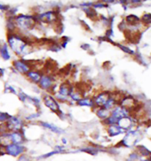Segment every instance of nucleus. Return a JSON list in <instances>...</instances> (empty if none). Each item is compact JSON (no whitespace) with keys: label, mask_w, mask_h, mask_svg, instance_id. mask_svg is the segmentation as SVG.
I'll use <instances>...</instances> for the list:
<instances>
[{"label":"nucleus","mask_w":151,"mask_h":161,"mask_svg":"<svg viewBox=\"0 0 151 161\" xmlns=\"http://www.w3.org/2000/svg\"><path fill=\"white\" fill-rule=\"evenodd\" d=\"M126 19H127V23L129 24H131L133 25H135V24H137L139 21V19L137 17V16H135L134 15H129L126 17Z\"/></svg>","instance_id":"4be33fe9"},{"label":"nucleus","mask_w":151,"mask_h":161,"mask_svg":"<svg viewBox=\"0 0 151 161\" xmlns=\"http://www.w3.org/2000/svg\"><path fill=\"white\" fill-rule=\"evenodd\" d=\"M109 112L105 109H102L99 110V112H98V115L99 118H103L104 119H106L107 116H108Z\"/></svg>","instance_id":"b1692460"},{"label":"nucleus","mask_w":151,"mask_h":161,"mask_svg":"<svg viewBox=\"0 0 151 161\" xmlns=\"http://www.w3.org/2000/svg\"><path fill=\"white\" fill-rule=\"evenodd\" d=\"M119 47L120 48H122V50H123L124 52L127 53H130V54H132L133 52L131 51L130 49H129L128 48L125 47L124 46H119Z\"/></svg>","instance_id":"c756f323"},{"label":"nucleus","mask_w":151,"mask_h":161,"mask_svg":"<svg viewBox=\"0 0 151 161\" xmlns=\"http://www.w3.org/2000/svg\"><path fill=\"white\" fill-rule=\"evenodd\" d=\"M44 100L45 104L53 111L57 112L60 110L56 102L50 96H46L44 98Z\"/></svg>","instance_id":"6e6552de"},{"label":"nucleus","mask_w":151,"mask_h":161,"mask_svg":"<svg viewBox=\"0 0 151 161\" xmlns=\"http://www.w3.org/2000/svg\"><path fill=\"white\" fill-rule=\"evenodd\" d=\"M61 142H62L63 145H64V146H66V145L68 143L67 140L66 139V138H64V137L62 138V139H61Z\"/></svg>","instance_id":"7c9ffc66"},{"label":"nucleus","mask_w":151,"mask_h":161,"mask_svg":"<svg viewBox=\"0 0 151 161\" xmlns=\"http://www.w3.org/2000/svg\"><path fill=\"white\" fill-rule=\"evenodd\" d=\"M78 104L81 106H90L91 102L89 100H80L78 102Z\"/></svg>","instance_id":"c85d7f7f"},{"label":"nucleus","mask_w":151,"mask_h":161,"mask_svg":"<svg viewBox=\"0 0 151 161\" xmlns=\"http://www.w3.org/2000/svg\"><path fill=\"white\" fill-rule=\"evenodd\" d=\"M67 151L66 149V146L64 145H56L54 147V149L51 152H47L45 154H43L41 156H39L38 157V159H47L48 158H50L54 155H56L57 154H61V153H64L66 152Z\"/></svg>","instance_id":"423d86ee"},{"label":"nucleus","mask_w":151,"mask_h":161,"mask_svg":"<svg viewBox=\"0 0 151 161\" xmlns=\"http://www.w3.org/2000/svg\"><path fill=\"white\" fill-rule=\"evenodd\" d=\"M124 34L125 37L132 43H138L141 38V34L139 32L132 33V31L129 30H125Z\"/></svg>","instance_id":"1a4fd4ad"},{"label":"nucleus","mask_w":151,"mask_h":161,"mask_svg":"<svg viewBox=\"0 0 151 161\" xmlns=\"http://www.w3.org/2000/svg\"><path fill=\"white\" fill-rule=\"evenodd\" d=\"M57 66V64L56 63L54 60H53L52 59H48L46 62L44 68L46 69V70L47 71H54L56 70Z\"/></svg>","instance_id":"a211bd4d"},{"label":"nucleus","mask_w":151,"mask_h":161,"mask_svg":"<svg viewBox=\"0 0 151 161\" xmlns=\"http://www.w3.org/2000/svg\"><path fill=\"white\" fill-rule=\"evenodd\" d=\"M6 155L13 158H19L24 154L27 148L24 145H19L15 143H9L4 147Z\"/></svg>","instance_id":"f03ea898"},{"label":"nucleus","mask_w":151,"mask_h":161,"mask_svg":"<svg viewBox=\"0 0 151 161\" xmlns=\"http://www.w3.org/2000/svg\"><path fill=\"white\" fill-rule=\"evenodd\" d=\"M108 99V96L106 94H102L99 96L96 99V103L98 105L102 106L105 104L107 102V100Z\"/></svg>","instance_id":"aec40b11"},{"label":"nucleus","mask_w":151,"mask_h":161,"mask_svg":"<svg viewBox=\"0 0 151 161\" xmlns=\"http://www.w3.org/2000/svg\"><path fill=\"white\" fill-rule=\"evenodd\" d=\"M40 84L42 88L48 89L51 87L52 81L51 79L47 76H44L42 77L40 80Z\"/></svg>","instance_id":"f3484780"},{"label":"nucleus","mask_w":151,"mask_h":161,"mask_svg":"<svg viewBox=\"0 0 151 161\" xmlns=\"http://www.w3.org/2000/svg\"><path fill=\"white\" fill-rule=\"evenodd\" d=\"M9 118V116L8 115V114H3L0 112V122H3L4 121H7Z\"/></svg>","instance_id":"cd10ccee"},{"label":"nucleus","mask_w":151,"mask_h":161,"mask_svg":"<svg viewBox=\"0 0 151 161\" xmlns=\"http://www.w3.org/2000/svg\"><path fill=\"white\" fill-rule=\"evenodd\" d=\"M9 136L10 141L12 143L24 145L25 143V137L21 131L9 132Z\"/></svg>","instance_id":"0eeeda50"},{"label":"nucleus","mask_w":151,"mask_h":161,"mask_svg":"<svg viewBox=\"0 0 151 161\" xmlns=\"http://www.w3.org/2000/svg\"><path fill=\"white\" fill-rule=\"evenodd\" d=\"M8 43L11 48L19 54L24 53L25 50L27 48L25 42L18 37L11 36L8 37Z\"/></svg>","instance_id":"7ed1b4c3"},{"label":"nucleus","mask_w":151,"mask_h":161,"mask_svg":"<svg viewBox=\"0 0 151 161\" xmlns=\"http://www.w3.org/2000/svg\"><path fill=\"white\" fill-rule=\"evenodd\" d=\"M27 75L29 78H30L32 80L37 82L38 81L40 80L41 77L40 75L37 73V72H34V71H30L27 73Z\"/></svg>","instance_id":"412c9836"},{"label":"nucleus","mask_w":151,"mask_h":161,"mask_svg":"<svg viewBox=\"0 0 151 161\" xmlns=\"http://www.w3.org/2000/svg\"><path fill=\"white\" fill-rule=\"evenodd\" d=\"M87 15L90 17V19H92V18H94V17L96 16V13L95 11V10H93L92 8H89L88 10H87Z\"/></svg>","instance_id":"a878e982"},{"label":"nucleus","mask_w":151,"mask_h":161,"mask_svg":"<svg viewBox=\"0 0 151 161\" xmlns=\"http://www.w3.org/2000/svg\"><path fill=\"white\" fill-rule=\"evenodd\" d=\"M0 52L2 55V57L4 59H8L9 58V54L8 52L7 47L5 44H4L1 46L0 47Z\"/></svg>","instance_id":"6ab92c4d"},{"label":"nucleus","mask_w":151,"mask_h":161,"mask_svg":"<svg viewBox=\"0 0 151 161\" xmlns=\"http://www.w3.org/2000/svg\"><path fill=\"white\" fill-rule=\"evenodd\" d=\"M14 66L16 69L20 71V73H28L29 71V66L24 62L21 61H17L14 63Z\"/></svg>","instance_id":"ddd939ff"},{"label":"nucleus","mask_w":151,"mask_h":161,"mask_svg":"<svg viewBox=\"0 0 151 161\" xmlns=\"http://www.w3.org/2000/svg\"><path fill=\"white\" fill-rule=\"evenodd\" d=\"M142 20L144 23H146V24L151 23V14H148L144 15L142 18Z\"/></svg>","instance_id":"393cba45"},{"label":"nucleus","mask_w":151,"mask_h":161,"mask_svg":"<svg viewBox=\"0 0 151 161\" xmlns=\"http://www.w3.org/2000/svg\"><path fill=\"white\" fill-rule=\"evenodd\" d=\"M144 159L135 150L128 155L126 161H142Z\"/></svg>","instance_id":"dca6fc26"},{"label":"nucleus","mask_w":151,"mask_h":161,"mask_svg":"<svg viewBox=\"0 0 151 161\" xmlns=\"http://www.w3.org/2000/svg\"><path fill=\"white\" fill-rule=\"evenodd\" d=\"M2 73V70L0 69V74Z\"/></svg>","instance_id":"2f4dec72"},{"label":"nucleus","mask_w":151,"mask_h":161,"mask_svg":"<svg viewBox=\"0 0 151 161\" xmlns=\"http://www.w3.org/2000/svg\"><path fill=\"white\" fill-rule=\"evenodd\" d=\"M40 19L45 23H50L56 19V15L53 12H47L42 15Z\"/></svg>","instance_id":"2eb2a0df"},{"label":"nucleus","mask_w":151,"mask_h":161,"mask_svg":"<svg viewBox=\"0 0 151 161\" xmlns=\"http://www.w3.org/2000/svg\"><path fill=\"white\" fill-rule=\"evenodd\" d=\"M71 65L70 64H67L66 66L63 67V69H61V70H60V73L64 75V76H66L69 74V71H70Z\"/></svg>","instance_id":"5701e85b"},{"label":"nucleus","mask_w":151,"mask_h":161,"mask_svg":"<svg viewBox=\"0 0 151 161\" xmlns=\"http://www.w3.org/2000/svg\"><path fill=\"white\" fill-rule=\"evenodd\" d=\"M124 130L118 125H110L108 129V133L110 137H115L123 133Z\"/></svg>","instance_id":"9b49d317"},{"label":"nucleus","mask_w":151,"mask_h":161,"mask_svg":"<svg viewBox=\"0 0 151 161\" xmlns=\"http://www.w3.org/2000/svg\"><path fill=\"white\" fill-rule=\"evenodd\" d=\"M31 161L30 156L24 153L21 156H20L18 158V161Z\"/></svg>","instance_id":"bb28decb"},{"label":"nucleus","mask_w":151,"mask_h":161,"mask_svg":"<svg viewBox=\"0 0 151 161\" xmlns=\"http://www.w3.org/2000/svg\"><path fill=\"white\" fill-rule=\"evenodd\" d=\"M71 92V87L70 84L67 82L63 83L60 87L59 93L62 96H67V95H70Z\"/></svg>","instance_id":"4468645a"},{"label":"nucleus","mask_w":151,"mask_h":161,"mask_svg":"<svg viewBox=\"0 0 151 161\" xmlns=\"http://www.w3.org/2000/svg\"><path fill=\"white\" fill-rule=\"evenodd\" d=\"M135 150L143 158H148L151 156V151L147 147L143 145H137Z\"/></svg>","instance_id":"9d476101"},{"label":"nucleus","mask_w":151,"mask_h":161,"mask_svg":"<svg viewBox=\"0 0 151 161\" xmlns=\"http://www.w3.org/2000/svg\"><path fill=\"white\" fill-rule=\"evenodd\" d=\"M16 21L19 26L21 29L25 30H28L32 29L35 25V21L31 17L25 16V15H20L19 16Z\"/></svg>","instance_id":"20e7f679"},{"label":"nucleus","mask_w":151,"mask_h":161,"mask_svg":"<svg viewBox=\"0 0 151 161\" xmlns=\"http://www.w3.org/2000/svg\"><path fill=\"white\" fill-rule=\"evenodd\" d=\"M141 135L137 131H131L127 133L122 139L115 145L117 148L119 147L133 148L138 145V142L141 140Z\"/></svg>","instance_id":"f257e3e1"},{"label":"nucleus","mask_w":151,"mask_h":161,"mask_svg":"<svg viewBox=\"0 0 151 161\" xmlns=\"http://www.w3.org/2000/svg\"><path fill=\"white\" fill-rule=\"evenodd\" d=\"M41 125L42 127L46 128L47 129L51 130L52 132L56 133V134H62L64 132L63 130L60 128L55 126L52 123H47V122H41Z\"/></svg>","instance_id":"f8f14e48"},{"label":"nucleus","mask_w":151,"mask_h":161,"mask_svg":"<svg viewBox=\"0 0 151 161\" xmlns=\"http://www.w3.org/2000/svg\"><path fill=\"white\" fill-rule=\"evenodd\" d=\"M5 124L9 132L21 131L23 128L22 122L19 119L15 117L9 118Z\"/></svg>","instance_id":"39448f33"}]
</instances>
